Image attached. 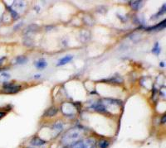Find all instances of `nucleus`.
I'll list each match as a JSON object with an SVG mask.
<instances>
[{"instance_id": "aec40b11", "label": "nucleus", "mask_w": 166, "mask_h": 148, "mask_svg": "<svg viewBox=\"0 0 166 148\" xmlns=\"http://www.w3.org/2000/svg\"><path fill=\"white\" fill-rule=\"evenodd\" d=\"M165 118H166L165 116H164L162 117V120H161V122H162V123H165Z\"/></svg>"}, {"instance_id": "a211bd4d", "label": "nucleus", "mask_w": 166, "mask_h": 148, "mask_svg": "<svg viewBox=\"0 0 166 148\" xmlns=\"http://www.w3.org/2000/svg\"><path fill=\"white\" fill-rule=\"evenodd\" d=\"M1 78L4 79V80H8V79H10V74H7V73H3L1 74Z\"/></svg>"}, {"instance_id": "dca6fc26", "label": "nucleus", "mask_w": 166, "mask_h": 148, "mask_svg": "<svg viewBox=\"0 0 166 148\" xmlns=\"http://www.w3.org/2000/svg\"><path fill=\"white\" fill-rule=\"evenodd\" d=\"M106 81H109V82H112V83H121L122 82V79H120V78H119V77H113L111 79H107Z\"/></svg>"}, {"instance_id": "f03ea898", "label": "nucleus", "mask_w": 166, "mask_h": 148, "mask_svg": "<svg viewBox=\"0 0 166 148\" xmlns=\"http://www.w3.org/2000/svg\"><path fill=\"white\" fill-rule=\"evenodd\" d=\"M71 148H97V142L92 138L82 139L72 144Z\"/></svg>"}, {"instance_id": "0eeeda50", "label": "nucleus", "mask_w": 166, "mask_h": 148, "mask_svg": "<svg viewBox=\"0 0 166 148\" xmlns=\"http://www.w3.org/2000/svg\"><path fill=\"white\" fill-rule=\"evenodd\" d=\"M34 65H35V66L37 67V69H43L47 67L48 63H47V61H46L44 59H40V60H38V61H36V62L34 63Z\"/></svg>"}, {"instance_id": "f3484780", "label": "nucleus", "mask_w": 166, "mask_h": 148, "mask_svg": "<svg viewBox=\"0 0 166 148\" xmlns=\"http://www.w3.org/2000/svg\"><path fill=\"white\" fill-rule=\"evenodd\" d=\"M165 13V4H164V5H163V7H162V8L160 9V12L156 14L155 15L156 18H157V17H159V16H160V15H162L163 13Z\"/></svg>"}, {"instance_id": "b1692460", "label": "nucleus", "mask_w": 166, "mask_h": 148, "mask_svg": "<svg viewBox=\"0 0 166 148\" xmlns=\"http://www.w3.org/2000/svg\"><path fill=\"white\" fill-rule=\"evenodd\" d=\"M3 70H4V69H0V72H1V71H3Z\"/></svg>"}, {"instance_id": "20e7f679", "label": "nucleus", "mask_w": 166, "mask_h": 148, "mask_svg": "<svg viewBox=\"0 0 166 148\" xmlns=\"http://www.w3.org/2000/svg\"><path fill=\"white\" fill-rule=\"evenodd\" d=\"M130 5L132 8L133 10L137 11L142 8V6L144 5V3L142 1H130Z\"/></svg>"}, {"instance_id": "7ed1b4c3", "label": "nucleus", "mask_w": 166, "mask_h": 148, "mask_svg": "<svg viewBox=\"0 0 166 148\" xmlns=\"http://www.w3.org/2000/svg\"><path fill=\"white\" fill-rule=\"evenodd\" d=\"M3 86H4L3 91L5 94H16L21 90L20 85H14L13 83H4Z\"/></svg>"}, {"instance_id": "4be33fe9", "label": "nucleus", "mask_w": 166, "mask_h": 148, "mask_svg": "<svg viewBox=\"0 0 166 148\" xmlns=\"http://www.w3.org/2000/svg\"><path fill=\"white\" fill-rule=\"evenodd\" d=\"M160 66L161 67H164V66H165V64H164V62H161Z\"/></svg>"}, {"instance_id": "1a4fd4ad", "label": "nucleus", "mask_w": 166, "mask_h": 148, "mask_svg": "<svg viewBox=\"0 0 166 148\" xmlns=\"http://www.w3.org/2000/svg\"><path fill=\"white\" fill-rule=\"evenodd\" d=\"M53 129L55 132V134H59L63 129V124L61 122H56L53 126Z\"/></svg>"}, {"instance_id": "ddd939ff", "label": "nucleus", "mask_w": 166, "mask_h": 148, "mask_svg": "<svg viewBox=\"0 0 166 148\" xmlns=\"http://www.w3.org/2000/svg\"><path fill=\"white\" fill-rule=\"evenodd\" d=\"M110 145V142H108L107 140L106 139H102L100 142H99V147L100 148H107Z\"/></svg>"}, {"instance_id": "4468645a", "label": "nucleus", "mask_w": 166, "mask_h": 148, "mask_svg": "<svg viewBox=\"0 0 166 148\" xmlns=\"http://www.w3.org/2000/svg\"><path fill=\"white\" fill-rule=\"evenodd\" d=\"M8 9L9 11V13H11V15H12L13 19H18V14L17 12H15V11L13 10L12 8H10V7H8Z\"/></svg>"}, {"instance_id": "6e6552de", "label": "nucleus", "mask_w": 166, "mask_h": 148, "mask_svg": "<svg viewBox=\"0 0 166 148\" xmlns=\"http://www.w3.org/2000/svg\"><path fill=\"white\" fill-rule=\"evenodd\" d=\"M92 108L96 111L101 112V113H106V106L102 104V103H96L92 106Z\"/></svg>"}, {"instance_id": "2eb2a0df", "label": "nucleus", "mask_w": 166, "mask_h": 148, "mask_svg": "<svg viewBox=\"0 0 166 148\" xmlns=\"http://www.w3.org/2000/svg\"><path fill=\"white\" fill-rule=\"evenodd\" d=\"M152 52L155 53L156 55H159L160 52V45H159L158 42H156L155 44V47H154L153 50H152Z\"/></svg>"}, {"instance_id": "412c9836", "label": "nucleus", "mask_w": 166, "mask_h": 148, "mask_svg": "<svg viewBox=\"0 0 166 148\" xmlns=\"http://www.w3.org/2000/svg\"><path fill=\"white\" fill-rule=\"evenodd\" d=\"M5 58H6V57H2V58L0 59V65L3 63V61H4V60H5Z\"/></svg>"}, {"instance_id": "6ab92c4d", "label": "nucleus", "mask_w": 166, "mask_h": 148, "mask_svg": "<svg viewBox=\"0 0 166 148\" xmlns=\"http://www.w3.org/2000/svg\"><path fill=\"white\" fill-rule=\"evenodd\" d=\"M5 116V113H4V112H0V118H2L3 117Z\"/></svg>"}, {"instance_id": "39448f33", "label": "nucleus", "mask_w": 166, "mask_h": 148, "mask_svg": "<svg viewBox=\"0 0 166 148\" xmlns=\"http://www.w3.org/2000/svg\"><path fill=\"white\" fill-rule=\"evenodd\" d=\"M46 143V142L43 140V139H41L40 138H38V137H34V138H32V140L30 141V144L32 145V146H36V147H38V146H43Z\"/></svg>"}, {"instance_id": "9d476101", "label": "nucleus", "mask_w": 166, "mask_h": 148, "mask_svg": "<svg viewBox=\"0 0 166 148\" xmlns=\"http://www.w3.org/2000/svg\"><path fill=\"white\" fill-rule=\"evenodd\" d=\"M72 58H73V56H64L63 58H62L61 60H59L58 63L57 64V66H61V65H66L67 63L70 62V61L72 60Z\"/></svg>"}, {"instance_id": "9b49d317", "label": "nucleus", "mask_w": 166, "mask_h": 148, "mask_svg": "<svg viewBox=\"0 0 166 148\" xmlns=\"http://www.w3.org/2000/svg\"><path fill=\"white\" fill-rule=\"evenodd\" d=\"M57 112H58V109H57L56 107H52V108H48L47 111L45 112L44 116L45 117H53L55 114H57Z\"/></svg>"}, {"instance_id": "423d86ee", "label": "nucleus", "mask_w": 166, "mask_h": 148, "mask_svg": "<svg viewBox=\"0 0 166 148\" xmlns=\"http://www.w3.org/2000/svg\"><path fill=\"white\" fill-rule=\"evenodd\" d=\"M165 27V20L161 22L155 26H151L150 28H148V31H160V30H163Z\"/></svg>"}, {"instance_id": "f257e3e1", "label": "nucleus", "mask_w": 166, "mask_h": 148, "mask_svg": "<svg viewBox=\"0 0 166 148\" xmlns=\"http://www.w3.org/2000/svg\"><path fill=\"white\" fill-rule=\"evenodd\" d=\"M83 135V129L81 127H73L68 130L63 135L62 142L64 145H72L76 142L80 141Z\"/></svg>"}, {"instance_id": "5701e85b", "label": "nucleus", "mask_w": 166, "mask_h": 148, "mask_svg": "<svg viewBox=\"0 0 166 148\" xmlns=\"http://www.w3.org/2000/svg\"><path fill=\"white\" fill-rule=\"evenodd\" d=\"M40 77V74H38V75H35V78H39Z\"/></svg>"}, {"instance_id": "f8f14e48", "label": "nucleus", "mask_w": 166, "mask_h": 148, "mask_svg": "<svg viewBox=\"0 0 166 148\" xmlns=\"http://www.w3.org/2000/svg\"><path fill=\"white\" fill-rule=\"evenodd\" d=\"M27 62V58L24 56H18L16 58V64L18 65H22V64H26Z\"/></svg>"}]
</instances>
